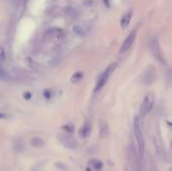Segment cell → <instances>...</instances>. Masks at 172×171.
<instances>
[{
	"label": "cell",
	"mask_w": 172,
	"mask_h": 171,
	"mask_svg": "<svg viewBox=\"0 0 172 171\" xmlns=\"http://www.w3.org/2000/svg\"><path fill=\"white\" fill-rule=\"evenodd\" d=\"M58 141H60L63 146L66 148H70V149H74L76 147V141L71 136H69L66 134H61L58 135Z\"/></svg>",
	"instance_id": "5b68a950"
},
{
	"label": "cell",
	"mask_w": 172,
	"mask_h": 171,
	"mask_svg": "<svg viewBox=\"0 0 172 171\" xmlns=\"http://www.w3.org/2000/svg\"><path fill=\"white\" fill-rule=\"evenodd\" d=\"M23 97H24L25 100H29L30 97H31V95H30V93H24V94H23Z\"/></svg>",
	"instance_id": "e0dca14e"
},
{
	"label": "cell",
	"mask_w": 172,
	"mask_h": 171,
	"mask_svg": "<svg viewBox=\"0 0 172 171\" xmlns=\"http://www.w3.org/2000/svg\"><path fill=\"white\" fill-rule=\"evenodd\" d=\"M136 34H137V29H134L132 32H131L128 37H126V39L124 40V42H123V44H122V46L120 48L121 53L126 52L131 46H132V44L134 43V40L136 38Z\"/></svg>",
	"instance_id": "8992f818"
},
{
	"label": "cell",
	"mask_w": 172,
	"mask_h": 171,
	"mask_svg": "<svg viewBox=\"0 0 172 171\" xmlns=\"http://www.w3.org/2000/svg\"><path fill=\"white\" fill-rule=\"evenodd\" d=\"M91 165L95 170H101L103 168V163L98 159H92L91 160Z\"/></svg>",
	"instance_id": "5bb4252c"
},
{
	"label": "cell",
	"mask_w": 172,
	"mask_h": 171,
	"mask_svg": "<svg viewBox=\"0 0 172 171\" xmlns=\"http://www.w3.org/2000/svg\"><path fill=\"white\" fill-rule=\"evenodd\" d=\"M62 129L65 130V131H66L67 133H71V132H74L75 127H74V125H71V124H67V125L62 126Z\"/></svg>",
	"instance_id": "9a60e30c"
},
{
	"label": "cell",
	"mask_w": 172,
	"mask_h": 171,
	"mask_svg": "<svg viewBox=\"0 0 172 171\" xmlns=\"http://www.w3.org/2000/svg\"><path fill=\"white\" fill-rule=\"evenodd\" d=\"M131 17H132V12H131V11H128V12L124 13V15L122 16V18H121V27L123 29H126L129 26Z\"/></svg>",
	"instance_id": "ba28073f"
},
{
	"label": "cell",
	"mask_w": 172,
	"mask_h": 171,
	"mask_svg": "<svg viewBox=\"0 0 172 171\" xmlns=\"http://www.w3.org/2000/svg\"><path fill=\"white\" fill-rule=\"evenodd\" d=\"M83 78H84V73H83V71H76V73H75L74 75L71 76V81L72 84H75V83L81 82Z\"/></svg>",
	"instance_id": "7c38bea8"
},
{
	"label": "cell",
	"mask_w": 172,
	"mask_h": 171,
	"mask_svg": "<svg viewBox=\"0 0 172 171\" xmlns=\"http://www.w3.org/2000/svg\"><path fill=\"white\" fill-rule=\"evenodd\" d=\"M72 31H74L75 33L79 34V35H84V34H86V30L84 28V26H81L80 24L74 25V27H72Z\"/></svg>",
	"instance_id": "4fadbf2b"
},
{
	"label": "cell",
	"mask_w": 172,
	"mask_h": 171,
	"mask_svg": "<svg viewBox=\"0 0 172 171\" xmlns=\"http://www.w3.org/2000/svg\"><path fill=\"white\" fill-rule=\"evenodd\" d=\"M116 67H117V64H116V62H113V64H111L110 66L107 67L106 71L101 75V76H100V79H99L98 83H97V86H96V90H95V91H96V92L101 91L104 86H105L106 83L108 82V79L110 78L111 74L115 71Z\"/></svg>",
	"instance_id": "7a4b0ae2"
},
{
	"label": "cell",
	"mask_w": 172,
	"mask_h": 171,
	"mask_svg": "<svg viewBox=\"0 0 172 171\" xmlns=\"http://www.w3.org/2000/svg\"><path fill=\"white\" fill-rule=\"evenodd\" d=\"M153 104H154V95L152 93H148L144 98V101L142 103L141 107H140V117L141 118H144L149 112L151 111V109L153 108Z\"/></svg>",
	"instance_id": "3957f363"
},
{
	"label": "cell",
	"mask_w": 172,
	"mask_h": 171,
	"mask_svg": "<svg viewBox=\"0 0 172 171\" xmlns=\"http://www.w3.org/2000/svg\"><path fill=\"white\" fill-rule=\"evenodd\" d=\"M6 117V115H4V114H2V113H0V118H5Z\"/></svg>",
	"instance_id": "ac0fdd59"
},
{
	"label": "cell",
	"mask_w": 172,
	"mask_h": 171,
	"mask_svg": "<svg viewBox=\"0 0 172 171\" xmlns=\"http://www.w3.org/2000/svg\"><path fill=\"white\" fill-rule=\"evenodd\" d=\"M108 133H109V125L106 121L102 120L100 122V135L102 137H106Z\"/></svg>",
	"instance_id": "30bf717a"
},
{
	"label": "cell",
	"mask_w": 172,
	"mask_h": 171,
	"mask_svg": "<svg viewBox=\"0 0 172 171\" xmlns=\"http://www.w3.org/2000/svg\"><path fill=\"white\" fill-rule=\"evenodd\" d=\"M156 79V71L153 66L147 67L143 75L140 78V83L144 86H149L154 83V81Z\"/></svg>",
	"instance_id": "277c9868"
},
{
	"label": "cell",
	"mask_w": 172,
	"mask_h": 171,
	"mask_svg": "<svg viewBox=\"0 0 172 171\" xmlns=\"http://www.w3.org/2000/svg\"><path fill=\"white\" fill-rule=\"evenodd\" d=\"M91 131H92V127H91V125L87 122L83 126V127L81 128L80 132H79V135L81 138H87V137L90 136Z\"/></svg>",
	"instance_id": "9c48e42d"
},
{
	"label": "cell",
	"mask_w": 172,
	"mask_h": 171,
	"mask_svg": "<svg viewBox=\"0 0 172 171\" xmlns=\"http://www.w3.org/2000/svg\"><path fill=\"white\" fill-rule=\"evenodd\" d=\"M150 47H151V51L153 56H155V58L157 61H159L160 62H164V60L162 57V53L160 51V46H159V43H158V40L157 39H153L151 43H150Z\"/></svg>",
	"instance_id": "52a82bcc"
},
{
	"label": "cell",
	"mask_w": 172,
	"mask_h": 171,
	"mask_svg": "<svg viewBox=\"0 0 172 171\" xmlns=\"http://www.w3.org/2000/svg\"><path fill=\"white\" fill-rule=\"evenodd\" d=\"M30 144H31V146L39 148V147H42L44 145V141L40 137H33V138H31Z\"/></svg>",
	"instance_id": "8fae6325"
},
{
	"label": "cell",
	"mask_w": 172,
	"mask_h": 171,
	"mask_svg": "<svg viewBox=\"0 0 172 171\" xmlns=\"http://www.w3.org/2000/svg\"><path fill=\"white\" fill-rule=\"evenodd\" d=\"M5 60V51L4 48L0 46V61H4Z\"/></svg>",
	"instance_id": "2e32d148"
},
{
	"label": "cell",
	"mask_w": 172,
	"mask_h": 171,
	"mask_svg": "<svg viewBox=\"0 0 172 171\" xmlns=\"http://www.w3.org/2000/svg\"><path fill=\"white\" fill-rule=\"evenodd\" d=\"M134 134L138 143V154L140 158H142L144 155V139L142 133L141 121H140V118L138 116L134 117Z\"/></svg>",
	"instance_id": "6da1fadb"
}]
</instances>
